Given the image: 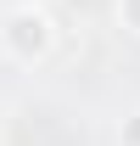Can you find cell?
<instances>
[{"label":"cell","mask_w":140,"mask_h":146,"mask_svg":"<svg viewBox=\"0 0 140 146\" xmlns=\"http://www.w3.org/2000/svg\"><path fill=\"white\" fill-rule=\"evenodd\" d=\"M0 45L11 62H45L56 51V17L45 6H17L0 17Z\"/></svg>","instance_id":"cell-1"},{"label":"cell","mask_w":140,"mask_h":146,"mask_svg":"<svg viewBox=\"0 0 140 146\" xmlns=\"http://www.w3.org/2000/svg\"><path fill=\"white\" fill-rule=\"evenodd\" d=\"M118 23H123V28L140 39V0H118Z\"/></svg>","instance_id":"cell-2"},{"label":"cell","mask_w":140,"mask_h":146,"mask_svg":"<svg viewBox=\"0 0 140 146\" xmlns=\"http://www.w3.org/2000/svg\"><path fill=\"white\" fill-rule=\"evenodd\" d=\"M123 146H140V112L129 118V129H123Z\"/></svg>","instance_id":"cell-3"}]
</instances>
